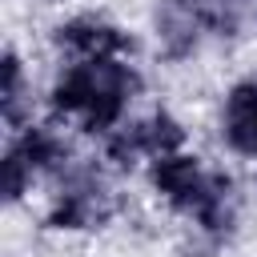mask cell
<instances>
[{"label":"cell","instance_id":"cell-1","mask_svg":"<svg viewBox=\"0 0 257 257\" xmlns=\"http://www.w3.org/2000/svg\"><path fill=\"white\" fill-rule=\"evenodd\" d=\"M141 92V72L124 56L72 60L48 88V108L64 120H76L88 137H108L120 128L133 96Z\"/></svg>","mask_w":257,"mask_h":257},{"label":"cell","instance_id":"cell-2","mask_svg":"<svg viewBox=\"0 0 257 257\" xmlns=\"http://www.w3.org/2000/svg\"><path fill=\"white\" fill-rule=\"evenodd\" d=\"M108 221V193L92 165H68L60 173V193L44 213V229L52 233H84Z\"/></svg>","mask_w":257,"mask_h":257},{"label":"cell","instance_id":"cell-3","mask_svg":"<svg viewBox=\"0 0 257 257\" xmlns=\"http://www.w3.org/2000/svg\"><path fill=\"white\" fill-rule=\"evenodd\" d=\"M177 149H185V124L165 108H157L141 120H128V124H120L104 137V161L120 173H128L141 161L177 153Z\"/></svg>","mask_w":257,"mask_h":257},{"label":"cell","instance_id":"cell-4","mask_svg":"<svg viewBox=\"0 0 257 257\" xmlns=\"http://www.w3.org/2000/svg\"><path fill=\"white\" fill-rule=\"evenodd\" d=\"M213 181L217 173L201 165V157L177 149V153H165V157H153L149 161V189L181 217H193L205 197L213 193Z\"/></svg>","mask_w":257,"mask_h":257},{"label":"cell","instance_id":"cell-5","mask_svg":"<svg viewBox=\"0 0 257 257\" xmlns=\"http://www.w3.org/2000/svg\"><path fill=\"white\" fill-rule=\"evenodd\" d=\"M153 32L161 60L181 64L197 56V48L209 40V0H157Z\"/></svg>","mask_w":257,"mask_h":257},{"label":"cell","instance_id":"cell-6","mask_svg":"<svg viewBox=\"0 0 257 257\" xmlns=\"http://www.w3.org/2000/svg\"><path fill=\"white\" fill-rule=\"evenodd\" d=\"M52 44L60 52H68L72 60H92V56H124L128 60L137 52V40L120 24H112L96 12H76V16L60 20L52 28Z\"/></svg>","mask_w":257,"mask_h":257},{"label":"cell","instance_id":"cell-7","mask_svg":"<svg viewBox=\"0 0 257 257\" xmlns=\"http://www.w3.org/2000/svg\"><path fill=\"white\" fill-rule=\"evenodd\" d=\"M221 141L237 157L257 161V76L237 80L221 100Z\"/></svg>","mask_w":257,"mask_h":257},{"label":"cell","instance_id":"cell-8","mask_svg":"<svg viewBox=\"0 0 257 257\" xmlns=\"http://www.w3.org/2000/svg\"><path fill=\"white\" fill-rule=\"evenodd\" d=\"M8 153H16L36 177H48V173H64L72 161H68V145H64V137L60 133H52L48 124H24V128H16V137H12V145H8Z\"/></svg>","mask_w":257,"mask_h":257},{"label":"cell","instance_id":"cell-9","mask_svg":"<svg viewBox=\"0 0 257 257\" xmlns=\"http://www.w3.org/2000/svg\"><path fill=\"white\" fill-rule=\"evenodd\" d=\"M28 104H32V96H28V80H24V60L16 56V48H4V56H0V116L12 133L28 124L24 120Z\"/></svg>","mask_w":257,"mask_h":257},{"label":"cell","instance_id":"cell-10","mask_svg":"<svg viewBox=\"0 0 257 257\" xmlns=\"http://www.w3.org/2000/svg\"><path fill=\"white\" fill-rule=\"evenodd\" d=\"M32 181H36V173H32L16 153L4 149V201H8V205L24 201V193L32 189Z\"/></svg>","mask_w":257,"mask_h":257}]
</instances>
